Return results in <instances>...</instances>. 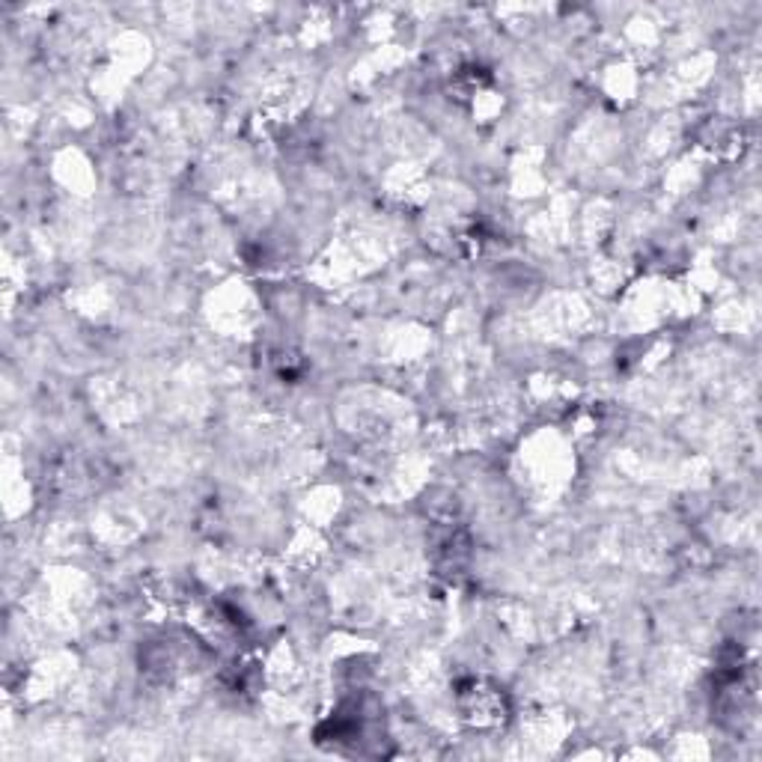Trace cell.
Masks as SVG:
<instances>
[{
  "label": "cell",
  "mask_w": 762,
  "mask_h": 762,
  "mask_svg": "<svg viewBox=\"0 0 762 762\" xmlns=\"http://www.w3.org/2000/svg\"><path fill=\"white\" fill-rule=\"evenodd\" d=\"M461 712L477 727H486V723H501L503 721V694L498 688H486L482 683H471L465 692L459 694Z\"/></svg>",
  "instance_id": "cell-1"
}]
</instances>
